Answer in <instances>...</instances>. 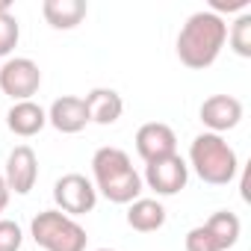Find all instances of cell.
<instances>
[{
  "label": "cell",
  "instance_id": "1",
  "mask_svg": "<svg viewBox=\"0 0 251 251\" xmlns=\"http://www.w3.org/2000/svg\"><path fill=\"white\" fill-rule=\"evenodd\" d=\"M225 42H227V24H225V18L213 15L210 9H201V12L189 15L186 24L180 27L175 50H177V59L186 68L204 71V68H210L219 59Z\"/></svg>",
  "mask_w": 251,
  "mask_h": 251
},
{
  "label": "cell",
  "instance_id": "2",
  "mask_svg": "<svg viewBox=\"0 0 251 251\" xmlns=\"http://www.w3.org/2000/svg\"><path fill=\"white\" fill-rule=\"evenodd\" d=\"M92 183L95 192L103 195L109 204H133L142 198V175L133 169L130 154L115 145H103L92 157Z\"/></svg>",
  "mask_w": 251,
  "mask_h": 251
},
{
  "label": "cell",
  "instance_id": "3",
  "mask_svg": "<svg viewBox=\"0 0 251 251\" xmlns=\"http://www.w3.org/2000/svg\"><path fill=\"white\" fill-rule=\"evenodd\" d=\"M204 183L210 186H227L239 172L236 151L225 142L219 133H198L189 145V163H186Z\"/></svg>",
  "mask_w": 251,
  "mask_h": 251
},
{
  "label": "cell",
  "instance_id": "4",
  "mask_svg": "<svg viewBox=\"0 0 251 251\" xmlns=\"http://www.w3.org/2000/svg\"><path fill=\"white\" fill-rule=\"evenodd\" d=\"M30 236L45 251H86L89 242L86 227L59 210H42L39 216H33Z\"/></svg>",
  "mask_w": 251,
  "mask_h": 251
},
{
  "label": "cell",
  "instance_id": "5",
  "mask_svg": "<svg viewBox=\"0 0 251 251\" xmlns=\"http://www.w3.org/2000/svg\"><path fill=\"white\" fill-rule=\"evenodd\" d=\"M53 201H56V210L77 219V216H86L95 210L98 204V192H95V183L86 177V175H62L56 183H53Z\"/></svg>",
  "mask_w": 251,
  "mask_h": 251
},
{
  "label": "cell",
  "instance_id": "6",
  "mask_svg": "<svg viewBox=\"0 0 251 251\" xmlns=\"http://www.w3.org/2000/svg\"><path fill=\"white\" fill-rule=\"evenodd\" d=\"M42 86V68L30 56H12L0 65V92L18 100H33Z\"/></svg>",
  "mask_w": 251,
  "mask_h": 251
},
{
  "label": "cell",
  "instance_id": "7",
  "mask_svg": "<svg viewBox=\"0 0 251 251\" xmlns=\"http://www.w3.org/2000/svg\"><path fill=\"white\" fill-rule=\"evenodd\" d=\"M186 180H189V166H186V160L180 154H172L166 160L148 163L145 166V177H142V183L148 189H154L160 198H172V195L183 192Z\"/></svg>",
  "mask_w": 251,
  "mask_h": 251
},
{
  "label": "cell",
  "instance_id": "8",
  "mask_svg": "<svg viewBox=\"0 0 251 251\" xmlns=\"http://www.w3.org/2000/svg\"><path fill=\"white\" fill-rule=\"evenodd\" d=\"M3 180L9 186V192L15 195H30L36 180H39V157L30 145H15L6 157V172Z\"/></svg>",
  "mask_w": 251,
  "mask_h": 251
},
{
  "label": "cell",
  "instance_id": "9",
  "mask_svg": "<svg viewBox=\"0 0 251 251\" xmlns=\"http://www.w3.org/2000/svg\"><path fill=\"white\" fill-rule=\"evenodd\" d=\"M136 154L148 163H157V160H166L172 154H177V136L169 124L163 121H148L136 130Z\"/></svg>",
  "mask_w": 251,
  "mask_h": 251
},
{
  "label": "cell",
  "instance_id": "10",
  "mask_svg": "<svg viewBox=\"0 0 251 251\" xmlns=\"http://www.w3.org/2000/svg\"><path fill=\"white\" fill-rule=\"evenodd\" d=\"M201 124L207 127V133H225V130H233L236 124L242 121V100L233 98V95H210L201 109Z\"/></svg>",
  "mask_w": 251,
  "mask_h": 251
},
{
  "label": "cell",
  "instance_id": "11",
  "mask_svg": "<svg viewBox=\"0 0 251 251\" xmlns=\"http://www.w3.org/2000/svg\"><path fill=\"white\" fill-rule=\"evenodd\" d=\"M48 124L53 130H59V133H80L86 124H89V115H86V103H83V98H77V95H62V98H56L53 103H50V109H48Z\"/></svg>",
  "mask_w": 251,
  "mask_h": 251
},
{
  "label": "cell",
  "instance_id": "12",
  "mask_svg": "<svg viewBox=\"0 0 251 251\" xmlns=\"http://www.w3.org/2000/svg\"><path fill=\"white\" fill-rule=\"evenodd\" d=\"M45 124H48V112L36 100H18L6 112V127L21 139H30L36 133H42Z\"/></svg>",
  "mask_w": 251,
  "mask_h": 251
},
{
  "label": "cell",
  "instance_id": "13",
  "mask_svg": "<svg viewBox=\"0 0 251 251\" xmlns=\"http://www.w3.org/2000/svg\"><path fill=\"white\" fill-rule=\"evenodd\" d=\"M83 103H86V115H89V121L92 124H115L118 118H121V112H124V100H121V95L115 92V89H103V86H98V89H92L86 98H83Z\"/></svg>",
  "mask_w": 251,
  "mask_h": 251
},
{
  "label": "cell",
  "instance_id": "14",
  "mask_svg": "<svg viewBox=\"0 0 251 251\" xmlns=\"http://www.w3.org/2000/svg\"><path fill=\"white\" fill-rule=\"evenodd\" d=\"M89 6L86 0H45L42 3V15L53 30H74L83 24Z\"/></svg>",
  "mask_w": 251,
  "mask_h": 251
},
{
  "label": "cell",
  "instance_id": "15",
  "mask_svg": "<svg viewBox=\"0 0 251 251\" xmlns=\"http://www.w3.org/2000/svg\"><path fill=\"white\" fill-rule=\"evenodd\" d=\"M127 225L139 233H154L166 225V207L157 198H136L127 204Z\"/></svg>",
  "mask_w": 251,
  "mask_h": 251
},
{
  "label": "cell",
  "instance_id": "16",
  "mask_svg": "<svg viewBox=\"0 0 251 251\" xmlns=\"http://www.w3.org/2000/svg\"><path fill=\"white\" fill-rule=\"evenodd\" d=\"M204 227H207V233L213 236V242H216L219 251L233 248V245L239 242V233H242V222H239V216L230 213V210H219V213H213V216L204 222Z\"/></svg>",
  "mask_w": 251,
  "mask_h": 251
},
{
  "label": "cell",
  "instance_id": "17",
  "mask_svg": "<svg viewBox=\"0 0 251 251\" xmlns=\"http://www.w3.org/2000/svg\"><path fill=\"white\" fill-rule=\"evenodd\" d=\"M227 42H230V50L236 56H242V59L251 56V12L236 15V21L227 30Z\"/></svg>",
  "mask_w": 251,
  "mask_h": 251
},
{
  "label": "cell",
  "instance_id": "18",
  "mask_svg": "<svg viewBox=\"0 0 251 251\" xmlns=\"http://www.w3.org/2000/svg\"><path fill=\"white\" fill-rule=\"evenodd\" d=\"M21 39V24L12 12H0V56H9L18 48Z\"/></svg>",
  "mask_w": 251,
  "mask_h": 251
},
{
  "label": "cell",
  "instance_id": "19",
  "mask_svg": "<svg viewBox=\"0 0 251 251\" xmlns=\"http://www.w3.org/2000/svg\"><path fill=\"white\" fill-rule=\"evenodd\" d=\"M24 245V230L12 219H0V251H21Z\"/></svg>",
  "mask_w": 251,
  "mask_h": 251
},
{
  "label": "cell",
  "instance_id": "20",
  "mask_svg": "<svg viewBox=\"0 0 251 251\" xmlns=\"http://www.w3.org/2000/svg\"><path fill=\"white\" fill-rule=\"evenodd\" d=\"M210 12L213 15H222V12H248V0H213L210 3Z\"/></svg>",
  "mask_w": 251,
  "mask_h": 251
},
{
  "label": "cell",
  "instance_id": "21",
  "mask_svg": "<svg viewBox=\"0 0 251 251\" xmlns=\"http://www.w3.org/2000/svg\"><path fill=\"white\" fill-rule=\"evenodd\" d=\"M9 186H6V180H3V175H0V213H3L6 207H9Z\"/></svg>",
  "mask_w": 251,
  "mask_h": 251
},
{
  "label": "cell",
  "instance_id": "22",
  "mask_svg": "<svg viewBox=\"0 0 251 251\" xmlns=\"http://www.w3.org/2000/svg\"><path fill=\"white\" fill-rule=\"evenodd\" d=\"M0 12H9V0H0Z\"/></svg>",
  "mask_w": 251,
  "mask_h": 251
},
{
  "label": "cell",
  "instance_id": "23",
  "mask_svg": "<svg viewBox=\"0 0 251 251\" xmlns=\"http://www.w3.org/2000/svg\"><path fill=\"white\" fill-rule=\"evenodd\" d=\"M98 251H112V248H98Z\"/></svg>",
  "mask_w": 251,
  "mask_h": 251
}]
</instances>
